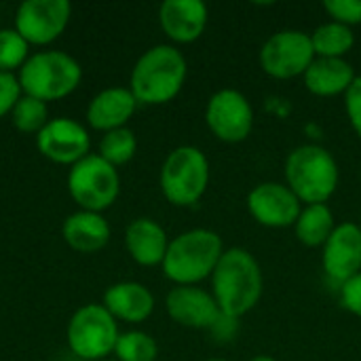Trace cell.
Here are the masks:
<instances>
[{
	"mask_svg": "<svg viewBox=\"0 0 361 361\" xmlns=\"http://www.w3.org/2000/svg\"><path fill=\"white\" fill-rule=\"evenodd\" d=\"M262 292L264 277L254 254L243 247L224 250L212 275V296L220 313L241 319L260 302Z\"/></svg>",
	"mask_w": 361,
	"mask_h": 361,
	"instance_id": "1",
	"label": "cell"
},
{
	"mask_svg": "<svg viewBox=\"0 0 361 361\" xmlns=\"http://www.w3.org/2000/svg\"><path fill=\"white\" fill-rule=\"evenodd\" d=\"M186 76L184 53L173 44H154L137 57L129 76V91L142 106H163L180 95Z\"/></svg>",
	"mask_w": 361,
	"mask_h": 361,
	"instance_id": "2",
	"label": "cell"
},
{
	"mask_svg": "<svg viewBox=\"0 0 361 361\" xmlns=\"http://www.w3.org/2000/svg\"><path fill=\"white\" fill-rule=\"evenodd\" d=\"M222 254L224 243L216 231L190 228L169 241L161 269L176 286H199L212 279Z\"/></svg>",
	"mask_w": 361,
	"mask_h": 361,
	"instance_id": "3",
	"label": "cell"
},
{
	"mask_svg": "<svg viewBox=\"0 0 361 361\" xmlns=\"http://www.w3.org/2000/svg\"><path fill=\"white\" fill-rule=\"evenodd\" d=\"M286 186L302 205L328 203L338 188L341 169L332 152L319 144L296 146L283 165Z\"/></svg>",
	"mask_w": 361,
	"mask_h": 361,
	"instance_id": "4",
	"label": "cell"
},
{
	"mask_svg": "<svg viewBox=\"0 0 361 361\" xmlns=\"http://www.w3.org/2000/svg\"><path fill=\"white\" fill-rule=\"evenodd\" d=\"M23 95L40 102H57L72 95L80 80V63L66 51H38L32 53L23 68L17 72Z\"/></svg>",
	"mask_w": 361,
	"mask_h": 361,
	"instance_id": "5",
	"label": "cell"
},
{
	"mask_svg": "<svg viewBox=\"0 0 361 361\" xmlns=\"http://www.w3.org/2000/svg\"><path fill=\"white\" fill-rule=\"evenodd\" d=\"M209 159L197 146H178L163 161L159 184L163 197L176 207H190L203 199L209 186Z\"/></svg>",
	"mask_w": 361,
	"mask_h": 361,
	"instance_id": "6",
	"label": "cell"
},
{
	"mask_svg": "<svg viewBox=\"0 0 361 361\" xmlns=\"http://www.w3.org/2000/svg\"><path fill=\"white\" fill-rule=\"evenodd\" d=\"M118 324L104 305H85L74 311L66 328L70 351L82 361L108 360L118 341Z\"/></svg>",
	"mask_w": 361,
	"mask_h": 361,
	"instance_id": "7",
	"label": "cell"
},
{
	"mask_svg": "<svg viewBox=\"0 0 361 361\" xmlns=\"http://www.w3.org/2000/svg\"><path fill=\"white\" fill-rule=\"evenodd\" d=\"M66 184L72 201L82 212L102 214L112 207L121 195L118 169L106 163L97 152L72 165Z\"/></svg>",
	"mask_w": 361,
	"mask_h": 361,
	"instance_id": "8",
	"label": "cell"
},
{
	"mask_svg": "<svg viewBox=\"0 0 361 361\" xmlns=\"http://www.w3.org/2000/svg\"><path fill=\"white\" fill-rule=\"evenodd\" d=\"M258 59L262 70L277 80L302 76L315 59L311 34L294 27L279 30L264 40Z\"/></svg>",
	"mask_w": 361,
	"mask_h": 361,
	"instance_id": "9",
	"label": "cell"
},
{
	"mask_svg": "<svg viewBox=\"0 0 361 361\" xmlns=\"http://www.w3.org/2000/svg\"><path fill=\"white\" fill-rule=\"evenodd\" d=\"M205 123L220 142L239 144L254 129L252 102L239 89H220L205 106Z\"/></svg>",
	"mask_w": 361,
	"mask_h": 361,
	"instance_id": "10",
	"label": "cell"
},
{
	"mask_svg": "<svg viewBox=\"0 0 361 361\" xmlns=\"http://www.w3.org/2000/svg\"><path fill=\"white\" fill-rule=\"evenodd\" d=\"M72 4L68 0H25L17 6L15 30L32 47L55 42L68 27Z\"/></svg>",
	"mask_w": 361,
	"mask_h": 361,
	"instance_id": "11",
	"label": "cell"
},
{
	"mask_svg": "<svg viewBox=\"0 0 361 361\" xmlns=\"http://www.w3.org/2000/svg\"><path fill=\"white\" fill-rule=\"evenodd\" d=\"M38 152L57 165H76L91 152V135L82 123L59 116L51 118L44 129L36 135Z\"/></svg>",
	"mask_w": 361,
	"mask_h": 361,
	"instance_id": "12",
	"label": "cell"
},
{
	"mask_svg": "<svg viewBox=\"0 0 361 361\" xmlns=\"http://www.w3.org/2000/svg\"><path fill=\"white\" fill-rule=\"evenodd\" d=\"M247 212L260 226L288 228L296 224L302 203L286 182H262L250 190Z\"/></svg>",
	"mask_w": 361,
	"mask_h": 361,
	"instance_id": "13",
	"label": "cell"
},
{
	"mask_svg": "<svg viewBox=\"0 0 361 361\" xmlns=\"http://www.w3.org/2000/svg\"><path fill=\"white\" fill-rule=\"evenodd\" d=\"M322 267L326 277L338 288L361 273V228L355 222L336 224L322 247Z\"/></svg>",
	"mask_w": 361,
	"mask_h": 361,
	"instance_id": "14",
	"label": "cell"
},
{
	"mask_svg": "<svg viewBox=\"0 0 361 361\" xmlns=\"http://www.w3.org/2000/svg\"><path fill=\"white\" fill-rule=\"evenodd\" d=\"M165 309L171 322L190 330H212L220 317V307L212 292L199 286H176L165 296Z\"/></svg>",
	"mask_w": 361,
	"mask_h": 361,
	"instance_id": "15",
	"label": "cell"
},
{
	"mask_svg": "<svg viewBox=\"0 0 361 361\" xmlns=\"http://www.w3.org/2000/svg\"><path fill=\"white\" fill-rule=\"evenodd\" d=\"M207 21L209 8L203 0H165L159 6L161 30L176 44H190L199 40Z\"/></svg>",
	"mask_w": 361,
	"mask_h": 361,
	"instance_id": "16",
	"label": "cell"
},
{
	"mask_svg": "<svg viewBox=\"0 0 361 361\" xmlns=\"http://www.w3.org/2000/svg\"><path fill=\"white\" fill-rule=\"evenodd\" d=\"M137 99L129 87H108L102 89L87 106V123L102 133L127 127L137 110Z\"/></svg>",
	"mask_w": 361,
	"mask_h": 361,
	"instance_id": "17",
	"label": "cell"
},
{
	"mask_svg": "<svg viewBox=\"0 0 361 361\" xmlns=\"http://www.w3.org/2000/svg\"><path fill=\"white\" fill-rule=\"evenodd\" d=\"M169 237L165 228L152 218H135L125 228V247L140 267H159L165 260Z\"/></svg>",
	"mask_w": 361,
	"mask_h": 361,
	"instance_id": "18",
	"label": "cell"
},
{
	"mask_svg": "<svg viewBox=\"0 0 361 361\" xmlns=\"http://www.w3.org/2000/svg\"><path fill=\"white\" fill-rule=\"evenodd\" d=\"M102 305L116 322L125 324H144L154 313L152 292L137 281H118L110 286Z\"/></svg>",
	"mask_w": 361,
	"mask_h": 361,
	"instance_id": "19",
	"label": "cell"
},
{
	"mask_svg": "<svg viewBox=\"0 0 361 361\" xmlns=\"http://www.w3.org/2000/svg\"><path fill=\"white\" fill-rule=\"evenodd\" d=\"M110 224L102 214L95 212H74L63 220L61 237L68 247L78 254H95L104 250L110 241Z\"/></svg>",
	"mask_w": 361,
	"mask_h": 361,
	"instance_id": "20",
	"label": "cell"
},
{
	"mask_svg": "<svg viewBox=\"0 0 361 361\" xmlns=\"http://www.w3.org/2000/svg\"><path fill=\"white\" fill-rule=\"evenodd\" d=\"M355 78H357L355 68L347 59H328V57H315L309 70L302 74V82L307 91L317 97L345 95Z\"/></svg>",
	"mask_w": 361,
	"mask_h": 361,
	"instance_id": "21",
	"label": "cell"
},
{
	"mask_svg": "<svg viewBox=\"0 0 361 361\" xmlns=\"http://www.w3.org/2000/svg\"><path fill=\"white\" fill-rule=\"evenodd\" d=\"M336 222L328 203L319 205H302V212L294 224V233L298 241L307 247H324L330 235L334 233Z\"/></svg>",
	"mask_w": 361,
	"mask_h": 361,
	"instance_id": "22",
	"label": "cell"
},
{
	"mask_svg": "<svg viewBox=\"0 0 361 361\" xmlns=\"http://www.w3.org/2000/svg\"><path fill=\"white\" fill-rule=\"evenodd\" d=\"M311 42L315 49V57L345 59V55L355 47V32L349 25L328 19L326 23H322L313 30Z\"/></svg>",
	"mask_w": 361,
	"mask_h": 361,
	"instance_id": "23",
	"label": "cell"
},
{
	"mask_svg": "<svg viewBox=\"0 0 361 361\" xmlns=\"http://www.w3.org/2000/svg\"><path fill=\"white\" fill-rule=\"evenodd\" d=\"M135 152H137V137L129 127H121L104 133L97 148V154L112 167L127 165L135 157Z\"/></svg>",
	"mask_w": 361,
	"mask_h": 361,
	"instance_id": "24",
	"label": "cell"
},
{
	"mask_svg": "<svg viewBox=\"0 0 361 361\" xmlns=\"http://www.w3.org/2000/svg\"><path fill=\"white\" fill-rule=\"evenodd\" d=\"M49 121V104L30 95H21L11 112V123L21 133L38 135Z\"/></svg>",
	"mask_w": 361,
	"mask_h": 361,
	"instance_id": "25",
	"label": "cell"
},
{
	"mask_svg": "<svg viewBox=\"0 0 361 361\" xmlns=\"http://www.w3.org/2000/svg\"><path fill=\"white\" fill-rule=\"evenodd\" d=\"M157 357H159V345L148 332H142V330L121 332L116 347H114V360L157 361Z\"/></svg>",
	"mask_w": 361,
	"mask_h": 361,
	"instance_id": "26",
	"label": "cell"
},
{
	"mask_svg": "<svg viewBox=\"0 0 361 361\" xmlns=\"http://www.w3.org/2000/svg\"><path fill=\"white\" fill-rule=\"evenodd\" d=\"M30 59V44L15 27L0 30V72L15 74Z\"/></svg>",
	"mask_w": 361,
	"mask_h": 361,
	"instance_id": "27",
	"label": "cell"
},
{
	"mask_svg": "<svg viewBox=\"0 0 361 361\" xmlns=\"http://www.w3.org/2000/svg\"><path fill=\"white\" fill-rule=\"evenodd\" d=\"M324 11L328 13L330 21L349 27L361 23V0H326Z\"/></svg>",
	"mask_w": 361,
	"mask_h": 361,
	"instance_id": "28",
	"label": "cell"
},
{
	"mask_svg": "<svg viewBox=\"0 0 361 361\" xmlns=\"http://www.w3.org/2000/svg\"><path fill=\"white\" fill-rule=\"evenodd\" d=\"M23 95L21 85L17 74H4L0 72V118L2 116H11L15 104L19 102V97Z\"/></svg>",
	"mask_w": 361,
	"mask_h": 361,
	"instance_id": "29",
	"label": "cell"
},
{
	"mask_svg": "<svg viewBox=\"0 0 361 361\" xmlns=\"http://www.w3.org/2000/svg\"><path fill=\"white\" fill-rule=\"evenodd\" d=\"M338 298L345 311H349L355 317H361V273L338 288Z\"/></svg>",
	"mask_w": 361,
	"mask_h": 361,
	"instance_id": "30",
	"label": "cell"
},
{
	"mask_svg": "<svg viewBox=\"0 0 361 361\" xmlns=\"http://www.w3.org/2000/svg\"><path fill=\"white\" fill-rule=\"evenodd\" d=\"M345 112L349 116V123H351L353 131L357 133V137L361 140V74H357L351 89L345 93Z\"/></svg>",
	"mask_w": 361,
	"mask_h": 361,
	"instance_id": "31",
	"label": "cell"
},
{
	"mask_svg": "<svg viewBox=\"0 0 361 361\" xmlns=\"http://www.w3.org/2000/svg\"><path fill=\"white\" fill-rule=\"evenodd\" d=\"M209 332H212V336H214L218 343H231V341L237 336V332H239V319L220 313V317L216 319V324L212 326Z\"/></svg>",
	"mask_w": 361,
	"mask_h": 361,
	"instance_id": "32",
	"label": "cell"
},
{
	"mask_svg": "<svg viewBox=\"0 0 361 361\" xmlns=\"http://www.w3.org/2000/svg\"><path fill=\"white\" fill-rule=\"evenodd\" d=\"M267 110L273 112V114H277L279 118H286V116L290 114V102H288L286 97L273 95V97L267 99Z\"/></svg>",
	"mask_w": 361,
	"mask_h": 361,
	"instance_id": "33",
	"label": "cell"
},
{
	"mask_svg": "<svg viewBox=\"0 0 361 361\" xmlns=\"http://www.w3.org/2000/svg\"><path fill=\"white\" fill-rule=\"evenodd\" d=\"M305 131H307V133H313V137H322V129H319L315 123H311V125H305Z\"/></svg>",
	"mask_w": 361,
	"mask_h": 361,
	"instance_id": "34",
	"label": "cell"
},
{
	"mask_svg": "<svg viewBox=\"0 0 361 361\" xmlns=\"http://www.w3.org/2000/svg\"><path fill=\"white\" fill-rule=\"evenodd\" d=\"M250 361H277L275 357H271V355H256V357H252Z\"/></svg>",
	"mask_w": 361,
	"mask_h": 361,
	"instance_id": "35",
	"label": "cell"
},
{
	"mask_svg": "<svg viewBox=\"0 0 361 361\" xmlns=\"http://www.w3.org/2000/svg\"><path fill=\"white\" fill-rule=\"evenodd\" d=\"M207 361H226V360H207Z\"/></svg>",
	"mask_w": 361,
	"mask_h": 361,
	"instance_id": "36",
	"label": "cell"
},
{
	"mask_svg": "<svg viewBox=\"0 0 361 361\" xmlns=\"http://www.w3.org/2000/svg\"><path fill=\"white\" fill-rule=\"evenodd\" d=\"M102 361H116V360H110V357H108V360H102Z\"/></svg>",
	"mask_w": 361,
	"mask_h": 361,
	"instance_id": "37",
	"label": "cell"
},
{
	"mask_svg": "<svg viewBox=\"0 0 361 361\" xmlns=\"http://www.w3.org/2000/svg\"><path fill=\"white\" fill-rule=\"evenodd\" d=\"M357 226H360V228H361V218H360V222H357Z\"/></svg>",
	"mask_w": 361,
	"mask_h": 361,
	"instance_id": "38",
	"label": "cell"
},
{
	"mask_svg": "<svg viewBox=\"0 0 361 361\" xmlns=\"http://www.w3.org/2000/svg\"><path fill=\"white\" fill-rule=\"evenodd\" d=\"M360 180H361V169H360Z\"/></svg>",
	"mask_w": 361,
	"mask_h": 361,
	"instance_id": "39",
	"label": "cell"
}]
</instances>
